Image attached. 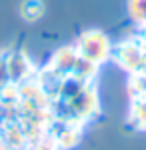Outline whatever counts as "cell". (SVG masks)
Returning a JSON list of instances; mask_svg holds the SVG:
<instances>
[{"mask_svg":"<svg viewBox=\"0 0 146 150\" xmlns=\"http://www.w3.org/2000/svg\"><path fill=\"white\" fill-rule=\"evenodd\" d=\"M44 2L42 0H22L20 4V14L26 22H36L44 16Z\"/></svg>","mask_w":146,"mask_h":150,"instance_id":"7a4b0ae2","label":"cell"},{"mask_svg":"<svg viewBox=\"0 0 146 150\" xmlns=\"http://www.w3.org/2000/svg\"><path fill=\"white\" fill-rule=\"evenodd\" d=\"M128 10L134 20H146V0H128Z\"/></svg>","mask_w":146,"mask_h":150,"instance_id":"3957f363","label":"cell"},{"mask_svg":"<svg viewBox=\"0 0 146 150\" xmlns=\"http://www.w3.org/2000/svg\"><path fill=\"white\" fill-rule=\"evenodd\" d=\"M80 52H82L84 58H88L92 62L104 60L106 54H108V40H106V36H102L100 32H94V30L86 32L82 36V40H80Z\"/></svg>","mask_w":146,"mask_h":150,"instance_id":"6da1fadb","label":"cell"}]
</instances>
